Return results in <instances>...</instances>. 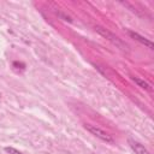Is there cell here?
<instances>
[{
  "label": "cell",
  "mask_w": 154,
  "mask_h": 154,
  "mask_svg": "<svg viewBox=\"0 0 154 154\" xmlns=\"http://www.w3.org/2000/svg\"><path fill=\"white\" fill-rule=\"evenodd\" d=\"M95 30H96L101 36H103L105 38L109 40V41H111L113 45H116L118 48H120V49H126V48H128L126 43L123 42L118 36H116V35L112 34L111 31H108V30H106V29H103V28H101V26H95Z\"/></svg>",
  "instance_id": "1"
},
{
  "label": "cell",
  "mask_w": 154,
  "mask_h": 154,
  "mask_svg": "<svg viewBox=\"0 0 154 154\" xmlns=\"http://www.w3.org/2000/svg\"><path fill=\"white\" fill-rule=\"evenodd\" d=\"M84 128L91 134V135H94L95 137H97V138H100L101 141H103V142H106V143H109V144H113L114 143V140L107 134V132H105L103 130H101L100 128H97L96 125H91V124H84Z\"/></svg>",
  "instance_id": "2"
},
{
  "label": "cell",
  "mask_w": 154,
  "mask_h": 154,
  "mask_svg": "<svg viewBox=\"0 0 154 154\" xmlns=\"http://www.w3.org/2000/svg\"><path fill=\"white\" fill-rule=\"evenodd\" d=\"M128 143H129L130 148L135 152V154H150L140 142H137V141H135V140H132V138H129V140H128Z\"/></svg>",
  "instance_id": "3"
},
{
  "label": "cell",
  "mask_w": 154,
  "mask_h": 154,
  "mask_svg": "<svg viewBox=\"0 0 154 154\" xmlns=\"http://www.w3.org/2000/svg\"><path fill=\"white\" fill-rule=\"evenodd\" d=\"M128 35H129L130 37L135 38L136 41L141 42L142 45H144V46H146V47H148L149 49H153V42H152V41H149L148 38H146V37L141 36L140 34H137V32H135V31H131V30H128Z\"/></svg>",
  "instance_id": "4"
},
{
  "label": "cell",
  "mask_w": 154,
  "mask_h": 154,
  "mask_svg": "<svg viewBox=\"0 0 154 154\" xmlns=\"http://www.w3.org/2000/svg\"><path fill=\"white\" fill-rule=\"evenodd\" d=\"M132 81H134L140 88H142V89H144V90H148V91L152 90L150 84H149L148 82H146L144 79H141V78H138V77H132Z\"/></svg>",
  "instance_id": "5"
},
{
  "label": "cell",
  "mask_w": 154,
  "mask_h": 154,
  "mask_svg": "<svg viewBox=\"0 0 154 154\" xmlns=\"http://www.w3.org/2000/svg\"><path fill=\"white\" fill-rule=\"evenodd\" d=\"M5 152H7L8 154H23L22 152L17 150V149L13 148V147H5Z\"/></svg>",
  "instance_id": "6"
},
{
  "label": "cell",
  "mask_w": 154,
  "mask_h": 154,
  "mask_svg": "<svg viewBox=\"0 0 154 154\" xmlns=\"http://www.w3.org/2000/svg\"><path fill=\"white\" fill-rule=\"evenodd\" d=\"M57 14L59 16V17H61L64 20H69V22H71V18L69 17V16H65L64 13H61V12H57Z\"/></svg>",
  "instance_id": "7"
}]
</instances>
